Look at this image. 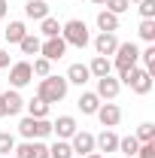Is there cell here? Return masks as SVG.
I'll list each match as a JSON object with an SVG mask.
<instances>
[{
	"mask_svg": "<svg viewBox=\"0 0 155 158\" xmlns=\"http://www.w3.org/2000/svg\"><path fill=\"white\" fill-rule=\"evenodd\" d=\"M67 85H70V82H67L64 76H52V73H49V76L40 79V91H37V98H43L49 106H52V103H58V100L67 98Z\"/></svg>",
	"mask_w": 155,
	"mask_h": 158,
	"instance_id": "6da1fadb",
	"label": "cell"
},
{
	"mask_svg": "<svg viewBox=\"0 0 155 158\" xmlns=\"http://www.w3.org/2000/svg\"><path fill=\"white\" fill-rule=\"evenodd\" d=\"M61 40H64L67 46H76V49H85V46L91 43L85 21H79V19H70L67 24H61Z\"/></svg>",
	"mask_w": 155,
	"mask_h": 158,
	"instance_id": "7a4b0ae2",
	"label": "cell"
},
{
	"mask_svg": "<svg viewBox=\"0 0 155 158\" xmlns=\"http://www.w3.org/2000/svg\"><path fill=\"white\" fill-rule=\"evenodd\" d=\"M119 82L131 85L134 94H149V91H152V73H146V70H140V67H131L128 73H122Z\"/></svg>",
	"mask_w": 155,
	"mask_h": 158,
	"instance_id": "3957f363",
	"label": "cell"
},
{
	"mask_svg": "<svg viewBox=\"0 0 155 158\" xmlns=\"http://www.w3.org/2000/svg\"><path fill=\"white\" fill-rule=\"evenodd\" d=\"M19 131H21V137H27V140H40V137H49V134H52V122L27 116V118L19 122Z\"/></svg>",
	"mask_w": 155,
	"mask_h": 158,
	"instance_id": "277c9868",
	"label": "cell"
},
{
	"mask_svg": "<svg viewBox=\"0 0 155 158\" xmlns=\"http://www.w3.org/2000/svg\"><path fill=\"white\" fill-rule=\"evenodd\" d=\"M137 58H140V49H137L134 43H119V49H116V70H119V76L128 73L131 67H137Z\"/></svg>",
	"mask_w": 155,
	"mask_h": 158,
	"instance_id": "5b68a950",
	"label": "cell"
},
{
	"mask_svg": "<svg viewBox=\"0 0 155 158\" xmlns=\"http://www.w3.org/2000/svg\"><path fill=\"white\" fill-rule=\"evenodd\" d=\"M31 79H34V70H31V64H27V61L12 64V70H9V85H12V88H24Z\"/></svg>",
	"mask_w": 155,
	"mask_h": 158,
	"instance_id": "8992f818",
	"label": "cell"
},
{
	"mask_svg": "<svg viewBox=\"0 0 155 158\" xmlns=\"http://www.w3.org/2000/svg\"><path fill=\"white\" fill-rule=\"evenodd\" d=\"M94 116L100 118V125H103V128H116L119 122H122V110H119L116 103H100Z\"/></svg>",
	"mask_w": 155,
	"mask_h": 158,
	"instance_id": "52a82bcc",
	"label": "cell"
},
{
	"mask_svg": "<svg viewBox=\"0 0 155 158\" xmlns=\"http://www.w3.org/2000/svg\"><path fill=\"white\" fill-rule=\"evenodd\" d=\"M15 155L19 158H49V146H43L40 140H27V143L15 146Z\"/></svg>",
	"mask_w": 155,
	"mask_h": 158,
	"instance_id": "ba28073f",
	"label": "cell"
},
{
	"mask_svg": "<svg viewBox=\"0 0 155 158\" xmlns=\"http://www.w3.org/2000/svg\"><path fill=\"white\" fill-rule=\"evenodd\" d=\"M40 52H43L46 61H58V58H64V52H67V43L61 37H52V40H46V43L40 46Z\"/></svg>",
	"mask_w": 155,
	"mask_h": 158,
	"instance_id": "9c48e42d",
	"label": "cell"
},
{
	"mask_svg": "<svg viewBox=\"0 0 155 158\" xmlns=\"http://www.w3.org/2000/svg\"><path fill=\"white\" fill-rule=\"evenodd\" d=\"M70 140H73V143H70L73 155H91V152H94V137H91V134H85V131H76Z\"/></svg>",
	"mask_w": 155,
	"mask_h": 158,
	"instance_id": "30bf717a",
	"label": "cell"
},
{
	"mask_svg": "<svg viewBox=\"0 0 155 158\" xmlns=\"http://www.w3.org/2000/svg\"><path fill=\"white\" fill-rule=\"evenodd\" d=\"M119 88H122V82L119 79H113V76H100L97 79V98H103V100H113L119 94Z\"/></svg>",
	"mask_w": 155,
	"mask_h": 158,
	"instance_id": "8fae6325",
	"label": "cell"
},
{
	"mask_svg": "<svg viewBox=\"0 0 155 158\" xmlns=\"http://www.w3.org/2000/svg\"><path fill=\"white\" fill-rule=\"evenodd\" d=\"M52 131H55L61 140H70L73 134H76V118L73 116H58V122L52 125Z\"/></svg>",
	"mask_w": 155,
	"mask_h": 158,
	"instance_id": "7c38bea8",
	"label": "cell"
},
{
	"mask_svg": "<svg viewBox=\"0 0 155 158\" xmlns=\"http://www.w3.org/2000/svg\"><path fill=\"white\" fill-rule=\"evenodd\" d=\"M94 49H97V55H116V49H119V40L116 34H100V37L94 40Z\"/></svg>",
	"mask_w": 155,
	"mask_h": 158,
	"instance_id": "4fadbf2b",
	"label": "cell"
},
{
	"mask_svg": "<svg viewBox=\"0 0 155 158\" xmlns=\"http://www.w3.org/2000/svg\"><path fill=\"white\" fill-rule=\"evenodd\" d=\"M24 15L34 19V21H43L49 15V3H46V0H27V3H24Z\"/></svg>",
	"mask_w": 155,
	"mask_h": 158,
	"instance_id": "5bb4252c",
	"label": "cell"
},
{
	"mask_svg": "<svg viewBox=\"0 0 155 158\" xmlns=\"http://www.w3.org/2000/svg\"><path fill=\"white\" fill-rule=\"evenodd\" d=\"M94 149H100V152H119V137L107 128L100 137H94Z\"/></svg>",
	"mask_w": 155,
	"mask_h": 158,
	"instance_id": "9a60e30c",
	"label": "cell"
},
{
	"mask_svg": "<svg viewBox=\"0 0 155 158\" xmlns=\"http://www.w3.org/2000/svg\"><path fill=\"white\" fill-rule=\"evenodd\" d=\"M3 103H6V116H15V113H21L24 100H21L19 88H12V91H3Z\"/></svg>",
	"mask_w": 155,
	"mask_h": 158,
	"instance_id": "2e32d148",
	"label": "cell"
},
{
	"mask_svg": "<svg viewBox=\"0 0 155 158\" xmlns=\"http://www.w3.org/2000/svg\"><path fill=\"white\" fill-rule=\"evenodd\" d=\"M110 70H113V61L110 58H103V55H94V61H91V64H88V73H91V76H110Z\"/></svg>",
	"mask_w": 155,
	"mask_h": 158,
	"instance_id": "e0dca14e",
	"label": "cell"
},
{
	"mask_svg": "<svg viewBox=\"0 0 155 158\" xmlns=\"http://www.w3.org/2000/svg\"><path fill=\"white\" fill-rule=\"evenodd\" d=\"M88 76H91V73H88V67H85V64H70V70H67V82H73V85H85V82H88Z\"/></svg>",
	"mask_w": 155,
	"mask_h": 158,
	"instance_id": "ac0fdd59",
	"label": "cell"
},
{
	"mask_svg": "<svg viewBox=\"0 0 155 158\" xmlns=\"http://www.w3.org/2000/svg\"><path fill=\"white\" fill-rule=\"evenodd\" d=\"M97 27H100V34H113V31H119V15H113V12H97Z\"/></svg>",
	"mask_w": 155,
	"mask_h": 158,
	"instance_id": "d6986e66",
	"label": "cell"
},
{
	"mask_svg": "<svg viewBox=\"0 0 155 158\" xmlns=\"http://www.w3.org/2000/svg\"><path fill=\"white\" fill-rule=\"evenodd\" d=\"M97 106H100V98H97L94 91H82V98H79V110H82L85 116H94Z\"/></svg>",
	"mask_w": 155,
	"mask_h": 158,
	"instance_id": "ffe728a7",
	"label": "cell"
},
{
	"mask_svg": "<svg viewBox=\"0 0 155 158\" xmlns=\"http://www.w3.org/2000/svg\"><path fill=\"white\" fill-rule=\"evenodd\" d=\"M24 37H27L24 21H9V27H6V40H9V43H21Z\"/></svg>",
	"mask_w": 155,
	"mask_h": 158,
	"instance_id": "44dd1931",
	"label": "cell"
},
{
	"mask_svg": "<svg viewBox=\"0 0 155 158\" xmlns=\"http://www.w3.org/2000/svg\"><path fill=\"white\" fill-rule=\"evenodd\" d=\"M27 113H31V118H46L49 116V103L43 98H34L31 103H27Z\"/></svg>",
	"mask_w": 155,
	"mask_h": 158,
	"instance_id": "7402d4cb",
	"label": "cell"
},
{
	"mask_svg": "<svg viewBox=\"0 0 155 158\" xmlns=\"http://www.w3.org/2000/svg\"><path fill=\"white\" fill-rule=\"evenodd\" d=\"M40 31H43V37H46V40L61 37V24H58V19H52V15L43 19V27H40Z\"/></svg>",
	"mask_w": 155,
	"mask_h": 158,
	"instance_id": "603a6c76",
	"label": "cell"
},
{
	"mask_svg": "<svg viewBox=\"0 0 155 158\" xmlns=\"http://www.w3.org/2000/svg\"><path fill=\"white\" fill-rule=\"evenodd\" d=\"M137 149H140V140L137 137H122L119 140V152L122 155H137Z\"/></svg>",
	"mask_w": 155,
	"mask_h": 158,
	"instance_id": "cb8c5ba5",
	"label": "cell"
},
{
	"mask_svg": "<svg viewBox=\"0 0 155 158\" xmlns=\"http://www.w3.org/2000/svg\"><path fill=\"white\" fill-rule=\"evenodd\" d=\"M49 158H73V149H70V143L58 140V143L49 149Z\"/></svg>",
	"mask_w": 155,
	"mask_h": 158,
	"instance_id": "d4e9b609",
	"label": "cell"
},
{
	"mask_svg": "<svg viewBox=\"0 0 155 158\" xmlns=\"http://www.w3.org/2000/svg\"><path fill=\"white\" fill-rule=\"evenodd\" d=\"M19 46H21V52H24V55H37V52H40V46H43V43H40V40L34 37V34H27V37L21 40Z\"/></svg>",
	"mask_w": 155,
	"mask_h": 158,
	"instance_id": "484cf974",
	"label": "cell"
},
{
	"mask_svg": "<svg viewBox=\"0 0 155 158\" xmlns=\"http://www.w3.org/2000/svg\"><path fill=\"white\" fill-rule=\"evenodd\" d=\"M137 140H140V143H152L155 140V125L152 122H143V125L137 128Z\"/></svg>",
	"mask_w": 155,
	"mask_h": 158,
	"instance_id": "4316f807",
	"label": "cell"
},
{
	"mask_svg": "<svg viewBox=\"0 0 155 158\" xmlns=\"http://www.w3.org/2000/svg\"><path fill=\"white\" fill-rule=\"evenodd\" d=\"M140 37L146 43H155V19H143L140 21Z\"/></svg>",
	"mask_w": 155,
	"mask_h": 158,
	"instance_id": "83f0119b",
	"label": "cell"
},
{
	"mask_svg": "<svg viewBox=\"0 0 155 158\" xmlns=\"http://www.w3.org/2000/svg\"><path fill=\"white\" fill-rule=\"evenodd\" d=\"M31 70H34V76H49V73H52V61L37 58L34 64H31Z\"/></svg>",
	"mask_w": 155,
	"mask_h": 158,
	"instance_id": "f1b7e54d",
	"label": "cell"
},
{
	"mask_svg": "<svg viewBox=\"0 0 155 158\" xmlns=\"http://www.w3.org/2000/svg\"><path fill=\"white\" fill-rule=\"evenodd\" d=\"M9 152H15V140H12V134H0V155H9Z\"/></svg>",
	"mask_w": 155,
	"mask_h": 158,
	"instance_id": "f546056e",
	"label": "cell"
},
{
	"mask_svg": "<svg viewBox=\"0 0 155 158\" xmlns=\"http://www.w3.org/2000/svg\"><path fill=\"white\" fill-rule=\"evenodd\" d=\"M128 6H131L128 0H107V12H113V15H122Z\"/></svg>",
	"mask_w": 155,
	"mask_h": 158,
	"instance_id": "4dcf8cb0",
	"label": "cell"
},
{
	"mask_svg": "<svg viewBox=\"0 0 155 158\" xmlns=\"http://www.w3.org/2000/svg\"><path fill=\"white\" fill-rule=\"evenodd\" d=\"M143 61H146V73H155V46H149L146 52H140Z\"/></svg>",
	"mask_w": 155,
	"mask_h": 158,
	"instance_id": "1f68e13d",
	"label": "cell"
},
{
	"mask_svg": "<svg viewBox=\"0 0 155 158\" xmlns=\"http://www.w3.org/2000/svg\"><path fill=\"white\" fill-rule=\"evenodd\" d=\"M140 15L143 19H155V0H140Z\"/></svg>",
	"mask_w": 155,
	"mask_h": 158,
	"instance_id": "d6a6232c",
	"label": "cell"
},
{
	"mask_svg": "<svg viewBox=\"0 0 155 158\" xmlns=\"http://www.w3.org/2000/svg\"><path fill=\"white\" fill-rule=\"evenodd\" d=\"M137 158H155V140H152V143H140Z\"/></svg>",
	"mask_w": 155,
	"mask_h": 158,
	"instance_id": "836d02e7",
	"label": "cell"
},
{
	"mask_svg": "<svg viewBox=\"0 0 155 158\" xmlns=\"http://www.w3.org/2000/svg\"><path fill=\"white\" fill-rule=\"evenodd\" d=\"M3 67H9V52L0 49V70H3Z\"/></svg>",
	"mask_w": 155,
	"mask_h": 158,
	"instance_id": "e575fe53",
	"label": "cell"
},
{
	"mask_svg": "<svg viewBox=\"0 0 155 158\" xmlns=\"http://www.w3.org/2000/svg\"><path fill=\"white\" fill-rule=\"evenodd\" d=\"M6 116V103H3V94H0V118Z\"/></svg>",
	"mask_w": 155,
	"mask_h": 158,
	"instance_id": "d590c367",
	"label": "cell"
},
{
	"mask_svg": "<svg viewBox=\"0 0 155 158\" xmlns=\"http://www.w3.org/2000/svg\"><path fill=\"white\" fill-rule=\"evenodd\" d=\"M6 15V0H0V19Z\"/></svg>",
	"mask_w": 155,
	"mask_h": 158,
	"instance_id": "8d00e7d4",
	"label": "cell"
},
{
	"mask_svg": "<svg viewBox=\"0 0 155 158\" xmlns=\"http://www.w3.org/2000/svg\"><path fill=\"white\" fill-rule=\"evenodd\" d=\"M85 158H103V155H97V152H91V155H85Z\"/></svg>",
	"mask_w": 155,
	"mask_h": 158,
	"instance_id": "74e56055",
	"label": "cell"
},
{
	"mask_svg": "<svg viewBox=\"0 0 155 158\" xmlns=\"http://www.w3.org/2000/svg\"><path fill=\"white\" fill-rule=\"evenodd\" d=\"M91 3H97V6H103V3H107V0H91Z\"/></svg>",
	"mask_w": 155,
	"mask_h": 158,
	"instance_id": "f35d334b",
	"label": "cell"
},
{
	"mask_svg": "<svg viewBox=\"0 0 155 158\" xmlns=\"http://www.w3.org/2000/svg\"><path fill=\"white\" fill-rule=\"evenodd\" d=\"M128 3H140V0H128Z\"/></svg>",
	"mask_w": 155,
	"mask_h": 158,
	"instance_id": "ab89813d",
	"label": "cell"
},
{
	"mask_svg": "<svg viewBox=\"0 0 155 158\" xmlns=\"http://www.w3.org/2000/svg\"><path fill=\"white\" fill-rule=\"evenodd\" d=\"M125 158H137V155H125Z\"/></svg>",
	"mask_w": 155,
	"mask_h": 158,
	"instance_id": "60d3db41",
	"label": "cell"
}]
</instances>
